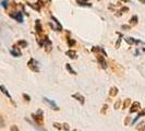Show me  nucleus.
<instances>
[{"mask_svg": "<svg viewBox=\"0 0 145 131\" xmlns=\"http://www.w3.org/2000/svg\"><path fill=\"white\" fill-rule=\"evenodd\" d=\"M122 29H130V26H128V25H123V26H122Z\"/></svg>", "mask_w": 145, "mask_h": 131, "instance_id": "35", "label": "nucleus"}, {"mask_svg": "<svg viewBox=\"0 0 145 131\" xmlns=\"http://www.w3.org/2000/svg\"><path fill=\"white\" fill-rule=\"evenodd\" d=\"M27 66H29V68L32 70V71H34V72H38L39 71V69H38V61H36L35 59H29V61L27 62Z\"/></svg>", "mask_w": 145, "mask_h": 131, "instance_id": "4", "label": "nucleus"}, {"mask_svg": "<svg viewBox=\"0 0 145 131\" xmlns=\"http://www.w3.org/2000/svg\"><path fill=\"white\" fill-rule=\"evenodd\" d=\"M120 106H121V102H120V101H117V102L115 103V106H114V107H115V109H119Z\"/></svg>", "mask_w": 145, "mask_h": 131, "instance_id": "28", "label": "nucleus"}, {"mask_svg": "<svg viewBox=\"0 0 145 131\" xmlns=\"http://www.w3.org/2000/svg\"><path fill=\"white\" fill-rule=\"evenodd\" d=\"M140 110V103L135 102L132 104V106L130 107V113H137Z\"/></svg>", "mask_w": 145, "mask_h": 131, "instance_id": "10", "label": "nucleus"}, {"mask_svg": "<svg viewBox=\"0 0 145 131\" xmlns=\"http://www.w3.org/2000/svg\"><path fill=\"white\" fill-rule=\"evenodd\" d=\"M137 130L138 131L145 130V121H143V122H141V124H138V127H137Z\"/></svg>", "mask_w": 145, "mask_h": 131, "instance_id": "24", "label": "nucleus"}, {"mask_svg": "<svg viewBox=\"0 0 145 131\" xmlns=\"http://www.w3.org/2000/svg\"><path fill=\"white\" fill-rule=\"evenodd\" d=\"M109 66H110V69L112 70V72L116 73L117 75L122 77V75L124 74V69L121 67V66L119 65V64H117L116 61L110 60V61H109Z\"/></svg>", "mask_w": 145, "mask_h": 131, "instance_id": "1", "label": "nucleus"}, {"mask_svg": "<svg viewBox=\"0 0 145 131\" xmlns=\"http://www.w3.org/2000/svg\"><path fill=\"white\" fill-rule=\"evenodd\" d=\"M107 108H108V106H107V105H104V106H103V109H102V114H106Z\"/></svg>", "mask_w": 145, "mask_h": 131, "instance_id": "30", "label": "nucleus"}, {"mask_svg": "<svg viewBox=\"0 0 145 131\" xmlns=\"http://www.w3.org/2000/svg\"><path fill=\"white\" fill-rule=\"evenodd\" d=\"M23 97L26 100V102H29V101H31V97H29L27 94H23Z\"/></svg>", "mask_w": 145, "mask_h": 131, "instance_id": "31", "label": "nucleus"}, {"mask_svg": "<svg viewBox=\"0 0 145 131\" xmlns=\"http://www.w3.org/2000/svg\"><path fill=\"white\" fill-rule=\"evenodd\" d=\"M51 20H52V21L56 23V25H57V28H58L59 31H62V25L60 24V22H59L58 20H57V19L54 16V15H51Z\"/></svg>", "mask_w": 145, "mask_h": 131, "instance_id": "16", "label": "nucleus"}, {"mask_svg": "<svg viewBox=\"0 0 145 131\" xmlns=\"http://www.w3.org/2000/svg\"><path fill=\"white\" fill-rule=\"evenodd\" d=\"M35 31H36L37 34H42L43 33V28H42V25H40V21L39 20H36L35 21Z\"/></svg>", "mask_w": 145, "mask_h": 131, "instance_id": "9", "label": "nucleus"}, {"mask_svg": "<svg viewBox=\"0 0 145 131\" xmlns=\"http://www.w3.org/2000/svg\"><path fill=\"white\" fill-rule=\"evenodd\" d=\"M96 58H97V61H98V64H99V66L102 67L103 69H107V67H108V65H107V62H106V60H105V56L103 55L101 52H97L96 54Z\"/></svg>", "mask_w": 145, "mask_h": 131, "instance_id": "3", "label": "nucleus"}, {"mask_svg": "<svg viewBox=\"0 0 145 131\" xmlns=\"http://www.w3.org/2000/svg\"><path fill=\"white\" fill-rule=\"evenodd\" d=\"M52 126H54V128H55V129H58V130H61V129H62V128H61V124H57V122H54Z\"/></svg>", "mask_w": 145, "mask_h": 131, "instance_id": "25", "label": "nucleus"}, {"mask_svg": "<svg viewBox=\"0 0 145 131\" xmlns=\"http://www.w3.org/2000/svg\"><path fill=\"white\" fill-rule=\"evenodd\" d=\"M72 97L73 98H75L76 101H79V102L83 105L84 103H85V98H84V96L82 94H80V93H75V94H72Z\"/></svg>", "mask_w": 145, "mask_h": 131, "instance_id": "7", "label": "nucleus"}, {"mask_svg": "<svg viewBox=\"0 0 145 131\" xmlns=\"http://www.w3.org/2000/svg\"><path fill=\"white\" fill-rule=\"evenodd\" d=\"M138 16H137V15H133L130 19V24L131 25H135V24L138 23Z\"/></svg>", "mask_w": 145, "mask_h": 131, "instance_id": "18", "label": "nucleus"}, {"mask_svg": "<svg viewBox=\"0 0 145 131\" xmlns=\"http://www.w3.org/2000/svg\"><path fill=\"white\" fill-rule=\"evenodd\" d=\"M0 91H1V92H2L3 94L6 95V96H7V97L9 98V100H10V101H12V97H11V95H10V93L8 92V90H7V88H6L5 86H3V85H0Z\"/></svg>", "mask_w": 145, "mask_h": 131, "instance_id": "12", "label": "nucleus"}, {"mask_svg": "<svg viewBox=\"0 0 145 131\" xmlns=\"http://www.w3.org/2000/svg\"><path fill=\"white\" fill-rule=\"evenodd\" d=\"M76 2L80 6H86V7H91V3L87 2V0H76Z\"/></svg>", "mask_w": 145, "mask_h": 131, "instance_id": "17", "label": "nucleus"}, {"mask_svg": "<svg viewBox=\"0 0 145 131\" xmlns=\"http://www.w3.org/2000/svg\"><path fill=\"white\" fill-rule=\"evenodd\" d=\"M10 16L15 19L19 23H23V15L21 12H12V13H10Z\"/></svg>", "mask_w": 145, "mask_h": 131, "instance_id": "5", "label": "nucleus"}, {"mask_svg": "<svg viewBox=\"0 0 145 131\" xmlns=\"http://www.w3.org/2000/svg\"><path fill=\"white\" fill-rule=\"evenodd\" d=\"M125 42L129 44V45H134V44L141 43L140 41H138V39H134V38H132V37H127V38H125Z\"/></svg>", "mask_w": 145, "mask_h": 131, "instance_id": "14", "label": "nucleus"}, {"mask_svg": "<svg viewBox=\"0 0 145 131\" xmlns=\"http://www.w3.org/2000/svg\"><path fill=\"white\" fill-rule=\"evenodd\" d=\"M44 101H45V103H47L50 107H52V109L54 110H59V107L57 106V104H56V102L55 101H51V100H48L47 97H45L44 98Z\"/></svg>", "mask_w": 145, "mask_h": 131, "instance_id": "6", "label": "nucleus"}, {"mask_svg": "<svg viewBox=\"0 0 145 131\" xmlns=\"http://www.w3.org/2000/svg\"><path fill=\"white\" fill-rule=\"evenodd\" d=\"M118 88H117L116 86H111L110 88H109V95H110V97H115V96H117V94H118Z\"/></svg>", "mask_w": 145, "mask_h": 131, "instance_id": "11", "label": "nucleus"}, {"mask_svg": "<svg viewBox=\"0 0 145 131\" xmlns=\"http://www.w3.org/2000/svg\"><path fill=\"white\" fill-rule=\"evenodd\" d=\"M33 120L37 124V126H43L44 124V118H43V110L38 109L36 114H32Z\"/></svg>", "mask_w": 145, "mask_h": 131, "instance_id": "2", "label": "nucleus"}, {"mask_svg": "<svg viewBox=\"0 0 145 131\" xmlns=\"http://www.w3.org/2000/svg\"><path fill=\"white\" fill-rule=\"evenodd\" d=\"M65 55H67L69 58H71V59L76 58V52H75L74 50H68L67 52H65Z\"/></svg>", "mask_w": 145, "mask_h": 131, "instance_id": "15", "label": "nucleus"}, {"mask_svg": "<svg viewBox=\"0 0 145 131\" xmlns=\"http://www.w3.org/2000/svg\"><path fill=\"white\" fill-rule=\"evenodd\" d=\"M44 46L46 47V51H50L51 50V42L49 41V39L46 42V44H45Z\"/></svg>", "mask_w": 145, "mask_h": 131, "instance_id": "21", "label": "nucleus"}, {"mask_svg": "<svg viewBox=\"0 0 145 131\" xmlns=\"http://www.w3.org/2000/svg\"><path fill=\"white\" fill-rule=\"evenodd\" d=\"M5 127V120H3V118L0 116V128H3Z\"/></svg>", "mask_w": 145, "mask_h": 131, "instance_id": "29", "label": "nucleus"}, {"mask_svg": "<svg viewBox=\"0 0 145 131\" xmlns=\"http://www.w3.org/2000/svg\"><path fill=\"white\" fill-rule=\"evenodd\" d=\"M8 3H9V2H8V0H3V1H1V6L5 8V9H7L8 8Z\"/></svg>", "mask_w": 145, "mask_h": 131, "instance_id": "27", "label": "nucleus"}, {"mask_svg": "<svg viewBox=\"0 0 145 131\" xmlns=\"http://www.w3.org/2000/svg\"><path fill=\"white\" fill-rule=\"evenodd\" d=\"M65 68H67V70H68V71H69L70 73H71V74H76V72H75V71H74V70L72 69V67H71V65L67 64V65H65Z\"/></svg>", "mask_w": 145, "mask_h": 131, "instance_id": "20", "label": "nucleus"}, {"mask_svg": "<svg viewBox=\"0 0 145 131\" xmlns=\"http://www.w3.org/2000/svg\"><path fill=\"white\" fill-rule=\"evenodd\" d=\"M138 1H140V2H142V3H144V5H145V0H138Z\"/></svg>", "mask_w": 145, "mask_h": 131, "instance_id": "36", "label": "nucleus"}, {"mask_svg": "<svg viewBox=\"0 0 145 131\" xmlns=\"http://www.w3.org/2000/svg\"><path fill=\"white\" fill-rule=\"evenodd\" d=\"M27 5H29L31 8H33L34 10H36V11H39V10H40V7H39L37 3H27Z\"/></svg>", "mask_w": 145, "mask_h": 131, "instance_id": "22", "label": "nucleus"}, {"mask_svg": "<svg viewBox=\"0 0 145 131\" xmlns=\"http://www.w3.org/2000/svg\"><path fill=\"white\" fill-rule=\"evenodd\" d=\"M92 51H93V52H95V54H97V52H101V54H103L105 57L107 56V54L105 52V50H104L103 48H101V47H96V46H95V47H93V48H92Z\"/></svg>", "mask_w": 145, "mask_h": 131, "instance_id": "13", "label": "nucleus"}, {"mask_svg": "<svg viewBox=\"0 0 145 131\" xmlns=\"http://www.w3.org/2000/svg\"><path fill=\"white\" fill-rule=\"evenodd\" d=\"M18 45L21 46L22 48H25V47H27V42H25V41H19Z\"/></svg>", "mask_w": 145, "mask_h": 131, "instance_id": "23", "label": "nucleus"}, {"mask_svg": "<svg viewBox=\"0 0 145 131\" xmlns=\"http://www.w3.org/2000/svg\"><path fill=\"white\" fill-rule=\"evenodd\" d=\"M130 104H131V100H130V98H127V100L124 101L122 108H123V109H127L128 107H129V106H130Z\"/></svg>", "mask_w": 145, "mask_h": 131, "instance_id": "19", "label": "nucleus"}, {"mask_svg": "<svg viewBox=\"0 0 145 131\" xmlns=\"http://www.w3.org/2000/svg\"><path fill=\"white\" fill-rule=\"evenodd\" d=\"M68 45L72 47L73 45H75V39H68Z\"/></svg>", "mask_w": 145, "mask_h": 131, "instance_id": "26", "label": "nucleus"}, {"mask_svg": "<svg viewBox=\"0 0 145 131\" xmlns=\"http://www.w3.org/2000/svg\"><path fill=\"white\" fill-rule=\"evenodd\" d=\"M10 130H15V131H18L19 130V129H18V128H16V126H12V127H11V128H10Z\"/></svg>", "mask_w": 145, "mask_h": 131, "instance_id": "33", "label": "nucleus"}, {"mask_svg": "<svg viewBox=\"0 0 145 131\" xmlns=\"http://www.w3.org/2000/svg\"><path fill=\"white\" fill-rule=\"evenodd\" d=\"M10 52H11V55L14 56V57H21V51H20V49H19L16 46H13L12 49L10 50Z\"/></svg>", "mask_w": 145, "mask_h": 131, "instance_id": "8", "label": "nucleus"}, {"mask_svg": "<svg viewBox=\"0 0 145 131\" xmlns=\"http://www.w3.org/2000/svg\"><path fill=\"white\" fill-rule=\"evenodd\" d=\"M63 127H65L63 129H65V130H69V124H63Z\"/></svg>", "mask_w": 145, "mask_h": 131, "instance_id": "34", "label": "nucleus"}, {"mask_svg": "<svg viewBox=\"0 0 145 131\" xmlns=\"http://www.w3.org/2000/svg\"><path fill=\"white\" fill-rule=\"evenodd\" d=\"M37 5H38L39 7H43L44 6V3H43V1H42V0H38V1H37Z\"/></svg>", "mask_w": 145, "mask_h": 131, "instance_id": "32", "label": "nucleus"}]
</instances>
